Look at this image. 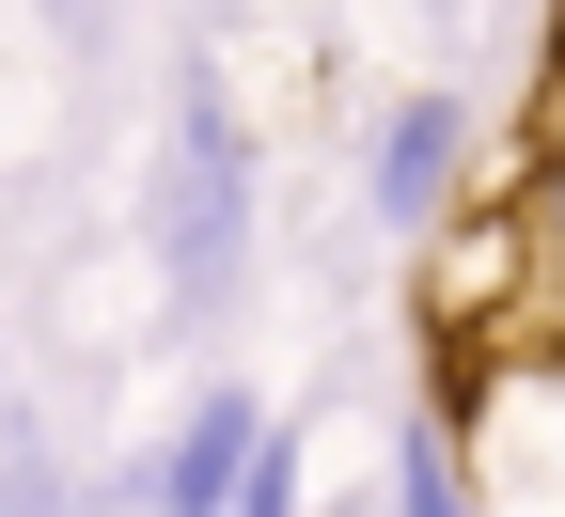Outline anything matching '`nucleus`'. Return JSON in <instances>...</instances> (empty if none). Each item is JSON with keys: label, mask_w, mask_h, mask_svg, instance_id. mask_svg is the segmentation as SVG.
<instances>
[{"label": "nucleus", "mask_w": 565, "mask_h": 517, "mask_svg": "<svg viewBox=\"0 0 565 517\" xmlns=\"http://www.w3.org/2000/svg\"><path fill=\"white\" fill-rule=\"evenodd\" d=\"M158 267H173L189 314H221L252 282V141H236L221 95H189L173 141H158Z\"/></svg>", "instance_id": "nucleus-1"}, {"label": "nucleus", "mask_w": 565, "mask_h": 517, "mask_svg": "<svg viewBox=\"0 0 565 517\" xmlns=\"http://www.w3.org/2000/svg\"><path fill=\"white\" fill-rule=\"evenodd\" d=\"M456 189H471V110L456 95H408L377 126V219H393V236H440Z\"/></svg>", "instance_id": "nucleus-2"}, {"label": "nucleus", "mask_w": 565, "mask_h": 517, "mask_svg": "<svg viewBox=\"0 0 565 517\" xmlns=\"http://www.w3.org/2000/svg\"><path fill=\"white\" fill-rule=\"evenodd\" d=\"M252 455H267V408H252V392H189L173 455H158V517H236Z\"/></svg>", "instance_id": "nucleus-3"}, {"label": "nucleus", "mask_w": 565, "mask_h": 517, "mask_svg": "<svg viewBox=\"0 0 565 517\" xmlns=\"http://www.w3.org/2000/svg\"><path fill=\"white\" fill-rule=\"evenodd\" d=\"M393 517H487V486L456 471V439H440V408H424V423L393 439Z\"/></svg>", "instance_id": "nucleus-4"}, {"label": "nucleus", "mask_w": 565, "mask_h": 517, "mask_svg": "<svg viewBox=\"0 0 565 517\" xmlns=\"http://www.w3.org/2000/svg\"><path fill=\"white\" fill-rule=\"evenodd\" d=\"M519 219L565 236V32H550V79H534V141H519Z\"/></svg>", "instance_id": "nucleus-5"}, {"label": "nucleus", "mask_w": 565, "mask_h": 517, "mask_svg": "<svg viewBox=\"0 0 565 517\" xmlns=\"http://www.w3.org/2000/svg\"><path fill=\"white\" fill-rule=\"evenodd\" d=\"M236 517H299V439L267 423V455H252V486H236Z\"/></svg>", "instance_id": "nucleus-6"}]
</instances>
